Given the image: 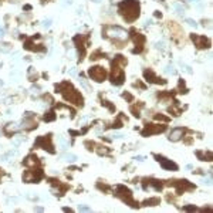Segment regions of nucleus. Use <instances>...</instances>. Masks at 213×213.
Returning a JSON list of instances; mask_svg holds the SVG:
<instances>
[{"mask_svg":"<svg viewBox=\"0 0 213 213\" xmlns=\"http://www.w3.org/2000/svg\"><path fill=\"white\" fill-rule=\"evenodd\" d=\"M119 14L125 19L126 22H134L139 17L141 14V6H139L138 0H124L118 6Z\"/></svg>","mask_w":213,"mask_h":213,"instance_id":"f257e3e1","label":"nucleus"},{"mask_svg":"<svg viewBox=\"0 0 213 213\" xmlns=\"http://www.w3.org/2000/svg\"><path fill=\"white\" fill-rule=\"evenodd\" d=\"M56 90H58V91L63 94L64 100L70 101L71 104L77 105V107H83V102H84L83 97H81V94H80L70 83H63V84H60V85H56Z\"/></svg>","mask_w":213,"mask_h":213,"instance_id":"f03ea898","label":"nucleus"},{"mask_svg":"<svg viewBox=\"0 0 213 213\" xmlns=\"http://www.w3.org/2000/svg\"><path fill=\"white\" fill-rule=\"evenodd\" d=\"M126 64V60L122 56H117L112 61V74H111V81L114 85H121L125 80V73L121 68L122 65Z\"/></svg>","mask_w":213,"mask_h":213,"instance_id":"7ed1b4c3","label":"nucleus"},{"mask_svg":"<svg viewBox=\"0 0 213 213\" xmlns=\"http://www.w3.org/2000/svg\"><path fill=\"white\" fill-rule=\"evenodd\" d=\"M115 192H117V196L121 200H124L125 203H128L129 206H132V208H138V203L134 200V198H132V192L128 189L126 186H124V185H118L117 187H115Z\"/></svg>","mask_w":213,"mask_h":213,"instance_id":"20e7f679","label":"nucleus"},{"mask_svg":"<svg viewBox=\"0 0 213 213\" xmlns=\"http://www.w3.org/2000/svg\"><path fill=\"white\" fill-rule=\"evenodd\" d=\"M104 31H105V36H108V37L115 40H126V37H128V33L118 26H107L104 27Z\"/></svg>","mask_w":213,"mask_h":213,"instance_id":"39448f33","label":"nucleus"},{"mask_svg":"<svg viewBox=\"0 0 213 213\" xmlns=\"http://www.w3.org/2000/svg\"><path fill=\"white\" fill-rule=\"evenodd\" d=\"M88 74H90V77H91L94 81H97V83H102V81L107 78V71H105V68H102L101 65L91 67L90 71H88Z\"/></svg>","mask_w":213,"mask_h":213,"instance_id":"423d86ee","label":"nucleus"},{"mask_svg":"<svg viewBox=\"0 0 213 213\" xmlns=\"http://www.w3.org/2000/svg\"><path fill=\"white\" fill-rule=\"evenodd\" d=\"M34 146L36 148H43V149H47L50 153H54V146L51 144V136L47 135V136H39L37 141L34 142Z\"/></svg>","mask_w":213,"mask_h":213,"instance_id":"0eeeda50","label":"nucleus"},{"mask_svg":"<svg viewBox=\"0 0 213 213\" xmlns=\"http://www.w3.org/2000/svg\"><path fill=\"white\" fill-rule=\"evenodd\" d=\"M131 34H132V40H134V43L136 44V48L134 50V53H141L144 50V44H145V36L138 33V31L132 29L131 30Z\"/></svg>","mask_w":213,"mask_h":213,"instance_id":"6e6552de","label":"nucleus"},{"mask_svg":"<svg viewBox=\"0 0 213 213\" xmlns=\"http://www.w3.org/2000/svg\"><path fill=\"white\" fill-rule=\"evenodd\" d=\"M172 185L176 187V192H178V193H183V192H186V191H193V189H195V185L189 183L186 179L172 180Z\"/></svg>","mask_w":213,"mask_h":213,"instance_id":"1a4fd4ad","label":"nucleus"},{"mask_svg":"<svg viewBox=\"0 0 213 213\" xmlns=\"http://www.w3.org/2000/svg\"><path fill=\"white\" fill-rule=\"evenodd\" d=\"M166 129L165 125H158V124H149V125H146L142 129V135L144 136H149V135H153V134H159V132H163V131Z\"/></svg>","mask_w":213,"mask_h":213,"instance_id":"9d476101","label":"nucleus"},{"mask_svg":"<svg viewBox=\"0 0 213 213\" xmlns=\"http://www.w3.org/2000/svg\"><path fill=\"white\" fill-rule=\"evenodd\" d=\"M41 178H43V173H41V170H40V169L27 170L26 173L23 175V179H24V182H27V183H30V182H39Z\"/></svg>","mask_w":213,"mask_h":213,"instance_id":"9b49d317","label":"nucleus"},{"mask_svg":"<svg viewBox=\"0 0 213 213\" xmlns=\"http://www.w3.org/2000/svg\"><path fill=\"white\" fill-rule=\"evenodd\" d=\"M192 41L195 43V46L199 50H202V48H209V46H210V40L208 39V37H204V36H199V34H192Z\"/></svg>","mask_w":213,"mask_h":213,"instance_id":"f8f14e48","label":"nucleus"},{"mask_svg":"<svg viewBox=\"0 0 213 213\" xmlns=\"http://www.w3.org/2000/svg\"><path fill=\"white\" fill-rule=\"evenodd\" d=\"M144 77H145V80L148 81V83H152V84H165L166 81L165 80H162V78H159L155 73H153L152 70H144Z\"/></svg>","mask_w":213,"mask_h":213,"instance_id":"ddd939ff","label":"nucleus"},{"mask_svg":"<svg viewBox=\"0 0 213 213\" xmlns=\"http://www.w3.org/2000/svg\"><path fill=\"white\" fill-rule=\"evenodd\" d=\"M156 161L161 163V166H162V168H163L165 170H178V165H176L175 162L169 161V159H166V158L156 155Z\"/></svg>","mask_w":213,"mask_h":213,"instance_id":"4468645a","label":"nucleus"},{"mask_svg":"<svg viewBox=\"0 0 213 213\" xmlns=\"http://www.w3.org/2000/svg\"><path fill=\"white\" fill-rule=\"evenodd\" d=\"M183 136V129L182 128H175V129L170 131L169 136H168V139L169 141H172V142H178L179 139Z\"/></svg>","mask_w":213,"mask_h":213,"instance_id":"2eb2a0df","label":"nucleus"},{"mask_svg":"<svg viewBox=\"0 0 213 213\" xmlns=\"http://www.w3.org/2000/svg\"><path fill=\"white\" fill-rule=\"evenodd\" d=\"M144 182H145V186H144L145 189H148V187L152 186L155 191H161L162 187H163V185H162L159 180H155V179H145Z\"/></svg>","mask_w":213,"mask_h":213,"instance_id":"dca6fc26","label":"nucleus"},{"mask_svg":"<svg viewBox=\"0 0 213 213\" xmlns=\"http://www.w3.org/2000/svg\"><path fill=\"white\" fill-rule=\"evenodd\" d=\"M22 129V125H19V124H16V122H13V124H7L5 128V132L7 135L10 134H14V132H17V131Z\"/></svg>","mask_w":213,"mask_h":213,"instance_id":"f3484780","label":"nucleus"},{"mask_svg":"<svg viewBox=\"0 0 213 213\" xmlns=\"http://www.w3.org/2000/svg\"><path fill=\"white\" fill-rule=\"evenodd\" d=\"M23 163L26 166H36V165H39V159H37L36 155H29V156L23 161Z\"/></svg>","mask_w":213,"mask_h":213,"instance_id":"a211bd4d","label":"nucleus"},{"mask_svg":"<svg viewBox=\"0 0 213 213\" xmlns=\"http://www.w3.org/2000/svg\"><path fill=\"white\" fill-rule=\"evenodd\" d=\"M17 155V151H9L7 153H5L2 156V161L3 162H9V161H13V158Z\"/></svg>","mask_w":213,"mask_h":213,"instance_id":"6ab92c4d","label":"nucleus"},{"mask_svg":"<svg viewBox=\"0 0 213 213\" xmlns=\"http://www.w3.org/2000/svg\"><path fill=\"white\" fill-rule=\"evenodd\" d=\"M161 203V199L159 198H151V199H146L144 202V206H156V204Z\"/></svg>","mask_w":213,"mask_h":213,"instance_id":"aec40b11","label":"nucleus"},{"mask_svg":"<svg viewBox=\"0 0 213 213\" xmlns=\"http://www.w3.org/2000/svg\"><path fill=\"white\" fill-rule=\"evenodd\" d=\"M173 9L176 10V13H178L179 16H183V14H185V7H183L180 3H175V5H173Z\"/></svg>","mask_w":213,"mask_h":213,"instance_id":"412c9836","label":"nucleus"},{"mask_svg":"<svg viewBox=\"0 0 213 213\" xmlns=\"http://www.w3.org/2000/svg\"><path fill=\"white\" fill-rule=\"evenodd\" d=\"M64 161L68 162V163H74L77 161V156H75L74 153H67V155H64Z\"/></svg>","mask_w":213,"mask_h":213,"instance_id":"4be33fe9","label":"nucleus"},{"mask_svg":"<svg viewBox=\"0 0 213 213\" xmlns=\"http://www.w3.org/2000/svg\"><path fill=\"white\" fill-rule=\"evenodd\" d=\"M141 107H142V104H138V108H136L135 105H132V107H131V112L134 114V117H136V118L141 117V114H139V108H141Z\"/></svg>","mask_w":213,"mask_h":213,"instance_id":"5701e85b","label":"nucleus"},{"mask_svg":"<svg viewBox=\"0 0 213 213\" xmlns=\"http://www.w3.org/2000/svg\"><path fill=\"white\" fill-rule=\"evenodd\" d=\"M54 119H56V114L53 112V111H50V112H47L46 115H44V121H46V122L54 121Z\"/></svg>","mask_w":213,"mask_h":213,"instance_id":"b1692460","label":"nucleus"},{"mask_svg":"<svg viewBox=\"0 0 213 213\" xmlns=\"http://www.w3.org/2000/svg\"><path fill=\"white\" fill-rule=\"evenodd\" d=\"M165 71L168 73V74H170V75H175V74H176V70H175V67H173L172 64H168V65H166Z\"/></svg>","mask_w":213,"mask_h":213,"instance_id":"393cba45","label":"nucleus"},{"mask_svg":"<svg viewBox=\"0 0 213 213\" xmlns=\"http://www.w3.org/2000/svg\"><path fill=\"white\" fill-rule=\"evenodd\" d=\"M58 142H60V145H61V148H63V149L68 148V141H65L63 136H58Z\"/></svg>","mask_w":213,"mask_h":213,"instance_id":"a878e982","label":"nucleus"},{"mask_svg":"<svg viewBox=\"0 0 213 213\" xmlns=\"http://www.w3.org/2000/svg\"><path fill=\"white\" fill-rule=\"evenodd\" d=\"M0 50H2V51L3 53H9L10 50H12V46H10V44H0Z\"/></svg>","mask_w":213,"mask_h":213,"instance_id":"bb28decb","label":"nucleus"},{"mask_svg":"<svg viewBox=\"0 0 213 213\" xmlns=\"http://www.w3.org/2000/svg\"><path fill=\"white\" fill-rule=\"evenodd\" d=\"M78 212H91V208H90V206H85V204H80Z\"/></svg>","mask_w":213,"mask_h":213,"instance_id":"cd10ccee","label":"nucleus"},{"mask_svg":"<svg viewBox=\"0 0 213 213\" xmlns=\"http://www.w3.org/2000/svg\"><path fill=\"white\" fill-rule=\"evenodd\" d=\"M186 23L189 24L191 27H193V29H198V23L193 20V19H186Z\"/></svg>","mask_w":213,"mask_h":213,"instance_id":"c85d7f7f","label":"nucleus"},{"mask_svg":"<svg viewBox=\"0 0 213 213\" xmlns=\"http://www.w3.org/2000/svg\"><path fill=\"white\" fill-rule=\"evenodd\" d=\"M155 119H158V121H163V122H168V121H169V118H168V117H163V115H161V114L155 115Z\"/></svg>","mask_w":213,"mask_h":213,"instance_id":"c756f323","label":"nucleus"},{"mask_svg":"<svg viewBox=\"0 0 213 213\" xmlns=\"http://www.w3.org/2000/svg\"><path fill=\"white\" fill-rule=\"evenodd\" d=\"M180 65H182V68H183V71H186L187 74H192V70H191V67H187V65L182 64V63H180Z\"/></svg>","mask_w":213,"mask_h":213,"instance_id":"7c9ffc66","label":"nucleus"},{"mask_svg":"<svg viewBox=\"0 0 213 213\" xmlns=\"http://www.w3.org/2000/svg\"><path fill=\"white\" fill-rule=\"evenodd\" d=\"M122 97H124V98H126L128 101H132V100H134V97L131 95V94H128V92H124V94H122Z\"/></svg>","mask_w":213,"mask_h":213,"instance_id":"2f4dec72","label":"nucleus"},{"mask_svg":"<svg viewBox=\"0 0 213 213\" xmlns=\"http://www.w3.org/2000/svg\"><path fill=\"white\" fill-rule=\"evenodd\" d=\"M156 48L165 50V43H163V41H158V43H156Z\"/></svg>","mask_w":213,"mask_h":213,"instance_id":"473e14b6","label":"nucleus"},{"mask_svg":"<svg viewBox=\"0 0 213 213\" xmlns=\"http://www.w3.org/2000/svg\"><path fill=\"white\" fill-rule=\"evenodd\" d=\"M183 210H187V212H192V210H198L195 206H183Z\"/></svg>","mask_w":213,"mask_h":213,"instance_id":"72a5a7b5","label":"nucleus"},{"mask_svg":"<svg viewBox=\"0 0 213 213\" xmlns=\"http://www.w3.org/2000/svg\"><path fill=\"white\" fill-rule=\"evenodd\" d=\"M187 3H191V5H196V6H200V0H186Z\"/></svg>","mask_w":213,"mask_h":213,"instance_id":"f704fd0d","label":"nucleus"},{"mask_svg":"<svg viewBox=\"0 0 213 213\" xmlns=\"http://www.w3.org/2000/svg\"><path fill=\"white\" fill-rule=\"evenodd\" d=\"M203 183H206V185H212V178H210V176H208L206 179L203 178Z\"/></svg>","mask_w":213,"mask_h":213,"instance_id":"c9c22d12","label":"nucleus"},{"mask_svg":"<svg viewBox=\"0 0 213 213\" xmlns=\"http://www.w3.org/2000/svg\"><path fill=\"white\" fill-rule=\"evenodd\" d=\"M134 159H135V161H138V162H144L145 161V156H139V155H138V156H135Z\"/></svg>","mask_w":213,"mask_h":213,"instance_id":"e433bc0d","label":"nucleus"},{"mask_svg":"<svg viewBox=\"0 0 213 213\" xmlns=\"http://www.w3.org/2000/svg\"><path fill=\"white\" fill-rule=\"evenodd\" d=\"M50 24H51V20H44V22H43L44 27H50Z\"/></svg>","mask_w":213,"mask_h":213,"instance_id":"4c0bfd02","label":"nucleus"},{"mask_svg":"<svg viewBox=\"0 0 213 213\" xmlns=\"http://www.w3.org/2000/svg\"><path fill=\"white\" fill-rule=\"evenodd\" d=\"M111 136H112V138H115V139H119V138H122L124 135H121V134H112Z\"/></svg>","mask_w":213,"mask_h":213,"instance_id":"58836bf2","label":"nucleus"},{"mask_svg":"<svg viewBox=\"0 0 213 213\" xmlns=\"http://www.w3.org/2000/svg\"><path fill=\"white\" fill-rule=\"evenodd\" d=\"M70 75H77V68H71V70H70Z\"/></svg>","mask_w":213,"mask_h":213,"instance_id":"ea45409f","label":"nucleus"},{"mask_svg":"<svg viewBox=\"0 0 213 213\" xmlns=\"http://www.w3.org/2000/svg\"><path fill=\"white\" fill-rule=\"evenodd\" d=\"M34 212H44V209H43V208H40V206H36V208H34Z\"/></svg>","mask_w":213,"mask_h":213,"instance_id":"a19ab883","label":"nucleus"},{"mask_svg":"<svg viewBox=\"0 0 213 213\" xmlns=\"http://www.w3.org/2000/svg\"><path fill=\"white\" fill-rule=\"evenodd\" d=\"M31 92H34V94H39V87H33V88H31Z\"/></svg>","mask_w":213,"mask_h":213,"instance_id":"79ce46f5","label":"nucleus"},{"mask_svg":"<svg viewBox=\"0 0 213 213\" xmlns=\"http://www.w3.org/2000/svg\"><path fill=\"white\" fill-rule=\"evenodd\" d=\"M5 29H0V37H3V36H5Z\"/></svg>","mask_w":213,"mask_h":213,"instance_id":"37998d69","label":"nucleus"},{"mask_svg":"<svg viewBox=\"0 0 213 213\" xmlns=\"http://www.w3.org/2000/svg\"><path fill=\"white\" fill-rule=\"evenodd\" d=\"M155 17H159V19H161V17H162V13H159V12H156V13H155Z\"/></svg>","mask_w":213,"mask_h":213,"instance_id":"c03bdc74","label":"nucleus"},{"mask_svg":"<svg viewBox=\"0 0 213 213\" xmlns=\"http://www.w3.org/2000/svg\"><path fill=\"white\" fill-rule=\"evenodd\" d=\"M64 212H68V213H71V212H73V210H71V209H70V208H64Z\"/></svg>","mask_w":213,"mask_h":213,"instance_id":"a18cd8bd","label":"nucleus"},{"mask_svg":"<svg viewBox=\"0 0 213 213\" xmlns=\"http://www.w3.org/2000/svg\"><path fill=\"white\" fill-rule=\"evenodd\" d=\"M92 2H94V3H100L101 0H92Z\"/></svg>","mask_w":213,"mask_h":213,"instance_id":"49530a36","label":"nucleus"},{"mask_svg":"<svg viewBox=\"0 0 213 213\" xmlns=\"http://www.w3.org/2000/svg\"><path fill=\"white\" fill-rule=\"evenodd\" d=\"M0 87H3V81L2 80H0Z\"/></svg>","mask_w":213,"mask_h":213,"instance_id":"de8ad7c7","label":"nucleus"},{"mask_svg":"<svg viewBox=\"0 0 213 213\" xmlns=\"http://www.w3.org/2000/svg\"><path fill=\"white\" fill-rule=\"evenodd\" d=\"M67 2H68V5H71V3H73V0H67Z\"/></svg>","mask_w":213,"mask_h":213,"instance_id":"09e8293b","label":"nucleus"},{"mask_svg":"<svg viewBox=\"0 0 213 213\" xmlns=\"http://www.w3.org/2000/svg\"><path fill=\"white\" fill-rule=\"evenodd\" d=\"M158 2H163V0H158Z\"/></svg>","mask_w":213,"mask_h":213,"instance_id":"8fccbe9b","label":"nucleus"},{"mask_svg":"<svg viewBox=\"0 0 213 213\" xmlns=\"http://www.w3.org/2000/svg\"><path fill=\"white\" fill-rule=\"evenodd\" d=\"M0 176H2V170H0Z\"/></svg>","mask_w":213,"mask_h":213,"instance_id":"3c124183","label":"nucleus"},{"mask_svg":"<svg viewBox=\"0 0 213 213\" xmlns=\"http://www.w3.org/2000/svg\"><path fill=\"white\" fill-rule=\"evenodd\" d=\"M0 67H2V63H0Z\"/></svg>","mask_w":213,"mask_h":213,"instance_id":"603ef678","label":"nucleus"}]
</instances>
